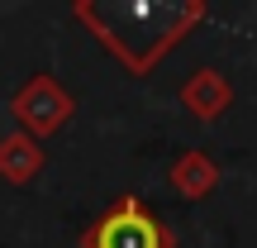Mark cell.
Wrapping results in <instances>:
<instances>
[{
	"label": "cell",
	"instance_id": "3",
	"mask_svg": "<svg viewBox=\"0 0 257 248\" xmlns=\"http://www.w3.org/2000/svg\"><path fill=\"white\" fill-rule=\"evenodd\" d=\"M167 182H172V191L181 196V201H200V196H210L214 186H219V167H214V157L205 153V148H186V153L167 167Z\"/></svg>",
	"mask_w": 257,
	"mask_h": 248
},
{
	"label": "cell",
	"instance_id": "1",
	"mask_svg": "<svg viewBox=\"0 0 257 248\" xmlns=\"http://www.w3.org/2000/svg\"><path fill=\"white\" fill-rule=\"evenodd\" d=\"M81 248H176V229H167L138 196H119L81 229Z\"/></svg>",
	"mask_w": 257,
	"mask_h": 248
},
{
	"label": "cell",
	"instance_id": "5",
	"mask_svg": "<svg viewBox=\"0 0 257 248\" xmlns=\"http://www.w3.org/2000/svg\"><path fill=\"white\" fill-rule=\"evenodd\" d=\"M38 167H43V148H38V138H29L24 129L0 138V177H5L10 186L34 182V177H38Z\"/></svg>",
	"mask_w": 257,
	"mask_h": 248
},
{
	"label": "cell",
	"instance_id": "2",
	"mask_svg": "<svg viewBox=\"0 0 257 248\" xmlns=\"http://www.w3.org/2000/svg\"><path fill=\"white\" fill-rule=\"evenodd\" d=\"M10 110H15V120L24 124L29 138H43V134H57V129L72 120L76 101L62 91V81H57V76L38 72V76H29V81L10 96Z\"/></svg>",
	"mask_w": 257,
	"mask_h": 248
},
{
	"label": "cell",
	"instance_id": "4",
	"mask_svg": "<svg viewBox=\"0 0 257 248\" xmlns=\"http://www.w3.org/2000/svg\"><path fill=\"white\" fill-rule=\"evenodd\" d=\"M229 101H233L229 81H224L219 72H210V67L191 72V81L181 86V105L195 115V120H219V115L229 110Z\"/></svg>",
	"mask_w": 257,
	"mask_h": 248
}]
</instances>
